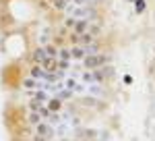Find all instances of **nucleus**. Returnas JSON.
<instances>
[{
	"mask_svg": "<svg viewBox=\"0 0 155 141\" xmlns=\"http://www.w3.org/2000/svg\"><path fill=\"white\" fill-rule=\"evenodd\" d=\"M68 40H71V42L74 44V46H79V35L74 33V31H72V33H68Z\"/></svg>",
	"mask_w": 155,
	"mask_h": 141,
	"instance_id": "nucleus-23",
	"label": "nucleus"
},
{
	"mask_svg": "<svg viewBox=\"0 0 155 141\" xmlns=\"http://www.w3.org/2000/svg\"><path fill=\"white\" fill-rule=\"evenodd\" d=\"M72 94H74L72 89H66V87H62V89L58 91V95H56V98H58V100H62V102H66V100H71V98H72Z\"/></svg>",
	"mask_w": 155,
	"mask_h": 141,
	"instance_id": "nucleus-12",
	"label": "nucleus"
},
{
	"mask_svg": "<svg viewBox=\"0 0 155 141\" xmlns=\"http://www.w3.org/2000/svg\"><path fill=\"white\" fill-rule=\"evenodd\" d=\"M44 50H46V56L58 58V50H60V46H56V44H46V46H44Z\"/></svg>",
	"mask_w": 155,
	"mask_h": 141,
	"instance_id": "nucleus-10",
	"label": "nucleus"
},
{
	"mask_svg": "<svg viewBox=\"0 0 155 141\" xmlns=\"http://www.w3.org/2000/svg\"><path fill=\"white\" fill-rule=\"evenodd\" d=\"M83 67L87 70H93V69H99V67H106L112 62V56L106 54V52H99V54H89V56H85L83 60Z\"/></svg>",
	"mask_w": 155,
	"mask_h": 141,
	"instance_id": "nucleus-1",
	"label": "nucleus"
},
{
	"mask_svg": "<svg viewBox=\"0 0 155 141\" xmlns=\"http://www.w3.org/2000/svg\"><path fill=\"white\" fill-rule=\"evenodd\" d=\"M74 23H77V17H68V19H64V27H66V29H68V27H74Z\"/></svg>",
	"mask_w": 155,
	"mask_h": 141,
	"instance_id": "nucleus-22",
	"label": "nucleus"
},
{
	"mask_svg": "<svg viewBox=\"0 0 155 141\" xmlns=\"http://www.w3.org/2000/svg\"><path fill=\"white\" fill-rule=\"evenodd\" d=\"M93 139V137H95V131L93 129H85V131H81V139Z\"/></svg>",
	"mask_w": 155,
	"mask_h": 141,
	"instance_id": "nucleus-20",
	"label": "nucleus"
},
{
	"mask_svg": "<svg viewBox=\"0 0 155 141\" xmlns=\"http://www.w3.org/2000/svg\"><path fill=\"white\" fill-rule=\"evenodd\" d=\"M39 64H41V69L46 73H56L58 70V58H52V56H46Z\"/></svg>",
	"mask_w": 155,
	"mask_h": 141,
	"instance_id": "nucleus-3",
	"label": "nucleus"
},
{
	"mask_svg": "<svg viewBox=\"0 0 155 141\" xmlns=\"http://www.w3.org/2000/svg\"><path fill=\"white\" fill-rule=\"evenodd\" d=\"M89 91H91V95H93V98H101V95L106 94V91L99 87V83H91V89H89Z\"/></svg>",
	"mask_w": 155,
	"mask_h": 141,
	"instance_id": "nucleus-13",
	"label": "nucleus"
},
{
	"mask_svg": "<svg viewBox=\"0 0 155 141\" xmlns=\"http://www.w3.org/2000/svg\"><path fill=\"white\" fill-rule=\"evenodd\" d=\"M64 2H72V0H64Z\"/></svg>",
	"mask_w": 155,
	"mask_h": 141,
	"instance_id": "nucleus-27",
	"label": "nucleus"
},
{
	"mask_svg": "<svg viewBox=\"0 0 155 141\" xmlns=\"http://www.w3.org/2000/svg\"><path fill=\"white\" fill-rule=\"evenodd\" d=\"M44 58H46V50H44V46H41V48H35V50H33V56H31V60H33L35 64H39Z\"/></svg>",
	"mask_w": 155,
	"mask_h": 141,
	"instance_id": "nucleus-9",
	"label": "nucleus"
},
{
	"mask_svg": "<svg viewBox=\"0 0 155 141\" xmlns=\"http://www.w3.org/2000/svg\"><path fill=\"white\" fill-rule=\"evenodd\" d=\"M132 4H134V12H137V15H141V12L145 11V6H147V2H145V0H134Z\"/></svg>",
	"mask_w": 155,
	"mask_h": 141,
	"instance_id": "nucleus-15",
	"label": "nucleus"
},
{
	"mask_svg": "<svg viewBox=\"0 0 155 141\" xmlns=\"http://www.w3.org/2000/svg\"><path fill=\"white\" fill-rule=\"evenodd\" d=\"M85 56H87V50H85V46H72V48H71V58H72V60H83Z\"/></svg>",
	"mask_w": 155,
	"mask_h": 141,
	"instance_id": "nucleus-5",
	"label": "nucleus"
},
{
	"mask_svg": "<svg viewBox=\"0 0 155 141\" xmlns=\"http://www.w3.org/2000/svg\"><path fill=\"white\" fill-rule=\"evenodd\" d=\"M124 83H126V85H132V77L130 75H124Z\"/></svg>",
	"mask_w": 155,
	"mask_h": 141,
	"instance_id": "nucleus-25",
	"label": "nucleus"
},
{
	"mask_svg": "<svg viewBox=\"0 0 155 141\" xmlns=\"http://www.w3.org/2000/svg\"><path fill=\"white\" fill-rule=\"evenodd\" d=\"M48 110L50 112H60V110H62V100H58L56 95L50 98L48 100Z\"/></svg>",
	"mask_w": 155,
	"mask_h": 141,
	"instance_id": "nucleus-6",
	"label": "nucleus"
},
{
	"mask_svg": "<svg viewBox=\"0 0 155 141\" xmlns=\"http://www.w3.org/2000/svg\"><path fill=\"white\" fill-rule=\"evenodd\" d=\"M31 141H48L46 137H41V135H37V133H33V139Z\"/></svg>",
	"mask_w": 155,
	"mask_h": 141,
	"instance_id": "nucleus-24",
	"label": "nucleus"
},
{
	"mask_svg": "<svg viewBox=\"0 0 155 141\" xmlns=\"http://www.w3.org/2000/svg\"><path fill=\"white\" fill-rule=\"evenodd\" d=\"M68 4H71V2H64V0H52V6H54L56 11H66Z\"/></svg>",
	"mask_w": 155,
	"mask_h": 141,
	"instance_id": "nucleus-14",
	"label": "nucleus"
},
{
	"mask_svg": "<svg viewBox=\"0 0 155 141\" xmlns=\"http://www.w3.org/2000/svg\"><path fill=\"white\" fill-rule=\"evenodd\" d=\"M128 2H134V0H128Z\"/></svg>",
	"mask_w": 155,
	"mask_h": 141,
	"instance_id": "nucleus-28",
	"label": "nucleus"
},
{
	"mask_svg": "<svg viewBox=\"0 0 155 141\" xmlns=\"http://www.w3.org/2000/svg\"><path fill=\"white\" fill-rule=\"evenodd\" d=\"M89 19H77V23H74V27H72V31L77 35H81V33H85L87 29H89Z\"/></svg>",
	"mask_w": 155,
	"mask_h": 141,
	"instance_id": "nucleus-4",
	"label": "nucleus"
},
{
	"mask_svg": "<svg viewBox=\"0 0 155 141\" xmlns=\"http://www.w3.org/2000/svg\"><path fill=\"white\" fill-rule=\"evenodd\" d=\"M72 67V60H64V58H58V70H68Z\"/></svg>",
	"mask_w": 155,
	"mask_h": 141,
	"instance_id": "nucleus-16",
	"label": "nucleus"
},
{
	"mask_svg": "<svg viewBox=\"0 0 155 141\" xmlns=\"http://www.w3.org/2000/svg\"><path fill=\"white\" fill-rule=\"evenodd\" d=\"M64 87L74 91V89H77V79H72V77H66V79H64Z\"/></svg>",
	"mask_w": 155,
	"mask_h": 141,
	"instance_id": "nucleus-19",
	"label": "nucleus"
},
{
	"mask_svg": "<svg viewBox=\"0 0 155 141\" xmlns=\"http://www.w3.org/2000/svg\"><path fill=\"white\" fill-rule=\"evenodd\" d=\"M44 73H46V70L41 69V64H35V62H33V67L29 69V77H33V79H44Z\"/></svg>",
	"mask_w": 155,
	"mask_h": 141,
	"instance_id": "nucleus-7",
	"label": "nucleus"
},
{
	"mask_svg": "<svg viewBox=\"0 0 155 141\" xmlns=\"http://www.w3.org/2000/svg\"><path fill=\"white\" fill-rule=\"evenodd\" d=\"M33 133L46 137V139H52V137L56 135V133H54V125H50V122H46V120H41L39 125H35V127H33Z\"/></svg>",
	"mask_w": 155,
	"mask_h": 141,
	"instance_id": "nucleus-2",
	"label": "nucleus"
},
{
	"mask_svg": "<svg viewBox=\"0 0 155 141\" xmlns=\"http://www.w3.org/2000/svg\"><path fill=\"white\" fill-rule=\"evenodd\" d=\"M31 100H35V102H41V104H44V102H48V100H50V95H48L46 89H33V98H31Z\"/></svg>",
	"mask_w": 155,
	"mask_h": 141,
	"instance_id": "nucleus-8",
	"label": "nucleus"
},
{
	"mask_svg": "<svg viewBox=\"0 0 155 141\" xmlns=\"http://www.w3.org/2000/svg\"><path fill=\"white\" fill-rule=\"evenodd\" d=\"M87 31H89L91 35H95V37H97V35L101 33V25H89V29H87Z\"/></svg>",
	"mask_w": 155,
	"mask_h": 141,
	"instance_id": "nucleus-21",
	"label": "nucleus"
},
{
	"mask_svg": "<svg viewBox=\"0 0 155 141\" xmlns=\"http://www.w3.org/2000/svg\"><path fill=\"white\" fill-rule=\"evenodd\" d=\"M27 120H29V125H33V127H35V125H39V122L44 120V118H41V114H39L37 110H31V112H29V116H27Z\"/></svg>",
	"mask_w": 155,
	"mask_h": 141,
	"instance_id": "nucleus-11",
	"label": "nucleus"
},
{
	"mask_svg": "<svg viewBox=\"0 0 155 141\" xmlns=\"http://www.w3.org/2000/svg\"><path fill=\"white\" fill-rule=\"evenodd\" d=\"M58 58L72 60V58H71V48H62V46H60V50H58Z\"/></svg>",
	"mask_w": 155,
	"mask_h": 141,
	"instance_id": "nucleus-17",
	"label": "nucleus"
},
{
	"mask_svg": "<svg viewBox=\"0 0 155 141\" xmlns=\"http://www.w3.org/2000/svg\"><path fill=\"white\" fill-rule=\"evenodd\" d=\"M81 81H83L85 85H91V83H93V73H91V70H85L83 75H81Z\"/></svg>",
	"mask_w": 155,
	"mask_h": 141,
	"instance_id": "nucleus-18",
	"label": "nucleus"
},
{
	"mask_svg": "<svg viewBox=\"0 0 155 141\" xmlns=\"http://www.w3.org/2000/svg\"><path fill=\"white\" fill-rule=\"evenodd\" d=\"M74 141H85V139H74Z\"/></svg>",
	"mask_w": 155,
	"mask_h": 141,
	"instance_id": "nucleus-26",
	"label": "nucleus"
}]
</instances>
